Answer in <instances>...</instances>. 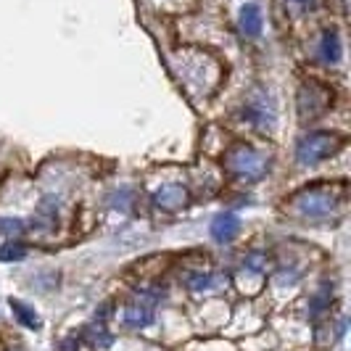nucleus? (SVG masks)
I'll use <instances>...</instances> for the list:
<instances>
[{"mask_svg": "<svg viewBox=\"0 0 351 351\" xmlns=\"http://www.w3.org/2000/svg\"><path fill=\"white\" fill-rule=\"evenodd\" d=\"M124 322L130 328H145V325H151L154 322V304H148V301L130 304L127 312H124Z\"/></svg>", "mask_w": 351, "mask_h": 351, "instance_id": "1", "label": "nucleus"}, {"mask_svg": "<svg viewBox=\"0 0 351 351\" xmlns=\"http://www.w3.org/2000/svg\"><path fill=\"white\" fill-rule=\"evenodd\" d=\"M238 217L235 214H219L217 219H214V225H211V235H214V241H219V243H228L232 241L235 235H238Z\"/></svg>", "mask_w": 351, "mask_h": 351, "instance_id": "2", "label": "nucleus"}, {"mask_svg": "<svg viewBox=\"0 0 351 351\" xmlns=\"http://www.w3.org/2000/svg\"><path fill=\"white\" fill-rule=\"evenodd\" d=\"M11 309L16 312L21 325H27V328H32V330H40V317L35 315V309H29V306L21 304V301H11Z\"/></svg>", "mask_w": 351, "mask_h": 351, "instance_id": "3", "label": "nucleus"}, {"mask_svg": "<svg viewBox=\"0 0 351 351\" xmlns=\"http://www.w3.org/2000/svg\"><path fill=\"white\" fill-rule=\"evenodd\" d=\"M243 29L248 35H259V29H262V16H259V8L254 3H248L243 8Z\"/></svg>", "mask_w": 351, "mask_h": 351, "instance_id": "4", "label": "nucleus"}]
</instances>
